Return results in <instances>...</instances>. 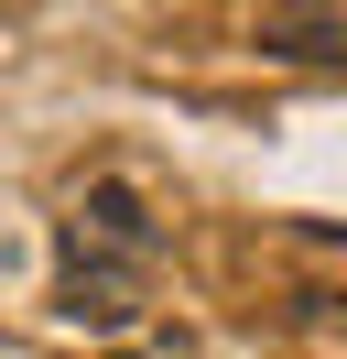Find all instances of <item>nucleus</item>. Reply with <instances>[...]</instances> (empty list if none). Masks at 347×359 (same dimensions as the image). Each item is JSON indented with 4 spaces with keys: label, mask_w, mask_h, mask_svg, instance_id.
Returning <instances> with one entry per match:
<instances>
[{
    "label": "nucleus",
    "mask_w": 347,
    "mask_h": 359,
    "mask_svg": "<svg viewBox=\"0 0 347 359\" xmlns=\"http://www.w3.org/2000/svg\"><path fill=\"white\" fill-rule=\"evenodd\" d=\"M152 250H163V229L141 218V196L120 175L87 185L65 207V229H55V305L76 327H130L141 316V283H152Z\"/></svg>",
    "instance_id": "f257e3e1"
},
{
    "label": "nucleus",
    "mask_w": 347,
    "mask_h": 359,
    "mask_svg": "<svg viewBox=\"0 0 347 359\" xmlns=\"http://www.w3.org/2000/svg\"><path fill=\"white\" fill-rule=\"evenodd\" d=\"M260 55H293V66H347V11H260Z\"/></svg>",
    "instance_id": "f03ea898"
}]
</instances>
